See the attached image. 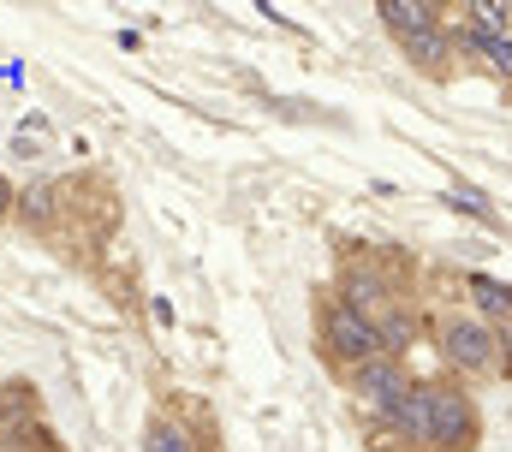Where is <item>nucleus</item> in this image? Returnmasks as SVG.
<instances>
[{
  "label": "nucleus",
  "mask_w": 512,
  "mask_h": 452,
  "mask_svg": "<svg viewBox=\"0 0 512 452\" xmlns=\"http://www.w3.org/2000/svg\"><path fill=\"white\" fill-rule=\"evenodd\" d=\"M477 435H483V423H477L471 393L453 387V381H429V447L435 452H471Z\"/></svg>",
  "instance_id": "nucleus-2"
},
{
  "label": "nucleus",
  "mask_w": 512,
  "mask_h": 452,
  "mask_svg": "<svg viewBox=\"0 0 512 452\" xmlns=\"http://www.w3.org/2000/svg\"><path fill=\"white\" fill-rule=\"evenodd\" d=\"M346 387L358 393V405H370V411H382L393 405L405 387H411V375L399 369V357H370V363H358V369H346Z\"/></svg>",
  "instance_id": "nucleus-5"
},
{
  "label": "nucleus",
  "mask_w": 512,
  "mask_h": 452,
  "mask_svg": "<svg viewBox=\"0 0 512 452\" xmlns=\"http://www.w3.org/2000/svg\"><path fill=\"white\" fill-rule=\"evenodd\" d=\"M453 203H459V209H471L477 221H495V209H489V203H483V191H471V185H459V191H453Z\"/></svg>",
  "instance_id": "nucleus-14"
},
{
  "label": "nucleus",
  "mask_w": 512,
  "mask_h": 452,
  "mask_svg": "<svg viewBox=\"0 0 512 452\" xmlns=\"http://www.w3.org/2000/svg\"><path fill=\"white\" fill-rule=\"evenodd\" d=\"M6 215H18V191H12V179L0 173V221H6Z\"/></svg>",
  "instance_id": "nucleus-15"
},
{
  "label": "nucleus",
  "mask_w": 512,
  "mask_h": 452,
  "mask_svg": "<svg viewBox=\"0 0 512 452\" xmlns=\"http://www.w3.org/2000/svg\"><path fill=\"white\" fill-rule=\"evenodd\" d=\"M411 339H417V316H405V310L382 316V351H387V357H405V351H411Z\"/></svg>",
  "instance_id": "nucleus-12"
},
{
  "label": "nucleus",
  "mask_w": 512,
  "mask_h": 452,
  "mask_svg": "<svg viewBox=\"0 0 512 452\" xmlns=\"http://www.w3.org/2000/svg\"><path fill=\"white\" fill-rule=\"evenodd\" d=\"M376 423L393 429V435H405V441H423L429 447V381H411L393 405L376 411Z\"/></svg>",
  "instance_id": "nucleus-6"
},
{
  "label": "nucleus",
  "mask_w": 512,
  "mask_h": 452,
  "mask_svg": "<svg viewBox=\"0 0 512 452\" xmlns=\"http://www.w3.org/2000/svg\"><path fill=\"white\" fill-rule=\"evenodd\" d=\"M54 185H30V191H18V215L30 226H54Z\"/></svg>",
  "instance_id": "nucleus-11"
},
{
  "label": "nucleus",
  "mask_w": 512,
  "mask_h": 452,
  "mask_svg": "<svg viewBox=\"0 0 512 452\" xmlns=\"http://www.w3.org/2000/svg\"><path fill=\"white\" fill-rule=\"evenodd\" d=\"M465 42H471V48H483V54H489V66H495L501 78H512V36H483V30L471 24V30H465Z\"/></svg>",
  "instance_id": "nucleus-13"
},
{
  "label": "nucleus",
  "mask_w": 512,
  "mask_h": 452,
  "mask_svg": "<svg viewBox=\"0 0 512 452\" xmlns=\"http://www.w3.org/2000/svg\"><path fill=\"white\" fill-rule=\"evenodd\" d=\"M316 334H322V357H328L340 375H346V369H358V363H370V357H387V351H382V328H376L370 316L346 310L340 298H328V304H322Z\"/></svg>",
  "instance_id": "nucleus-1"
},
{
  "label": "nucleus",
  "mask_w": 512,
  "mask_h": 452,
  "mask_svg": "<svg viewBox=\"0 0 512 452\" xmlns=\"http://www.w3.org/2000/svg\"><path fill=\"white\" fill-rule=\"evenodd\" d=\"M399 48H405V60H411V66L441 72V66H447V54H453V36L435 24V30H423V36H411V42H399Z\"/></svg>",
  "instance_id": "nucleus-9"
},
{
  "label": "nucleus",
  "mask_w": 512,
  "mask_h": 452,
  "mask_svg": "<svg viewBox=\"0 0 512 452\" xmlns=\"http://www.w3.org/2000/svg\"><path fill=\"white\" fill-rule=\"evenodd\" d=\"M0 452H12V441H6V435H0Z\"/></svg>",
  "instance_id": "nucleus-16"
},
{
  "label": "nucleus",
  "mask_w": 512,
  "mask_h": 452,
  "mask_svg": "<svg viewBox=\"0 0 512 452\" xmlns=\"http://www.w3.org/2000/svg\"><path fill=\"white\" fill-rule=\"evenodd\" d=\"M334 298H340L346 310H358V316H370V322L382 328V316H393L399 286H393V274H382L376 262H346V268H340V280H334Z\"/></svg>",
  "instance_id": "nucleus-4"
},
{
  "label": "nucleus",
  "mask_w": 512,
  "mask_h": 452,
  "mask_svg": "<svg viewBox=\"0 0 512 452\" xmlns=\"http://www.w3.org/2000/svg\"><path fill=\"white\" fill-rule=\"evenodd\" d=\"M143 452H197V441L179 417H149L143 423Z\"/></svg>",
  "instance_id": "nucleus-10"
},
{
  "label": "nucleus",
  "mask_w": 512,
  "mask_h": 452,
  "mask_svg": "<svg viewBox=\"0 0 512 452\" xmlns=\"http://www.w3.org/2000/svg\"><path fill=\"white\" fill-rule=\"evenodd\" d=\"M30 423H36V393L24 381L0 387V435L18 447V441H30Z\"/></svg>",
  "instance_id": "nucleus-8"
},
{
  "label": "nucleus",
  "mask_w": 512,
  "mask_h": 452,
  "mask_svg": "<svg viewBox=\"0 0 512 452\" xmlns=\"http://www.w3.org/2000/svg\"><path fill=\"white\" fill-rule=\"evenodd\" d=\"M441 357L459 375H489V369H501V334L483 316H447L441 322Z\"/></svg>",
  "instance_id": "nucleus-3"
},
{
  "label": "nucleus",
  "mask_w": 512,
  "mask_h": 452,
  "mask_svg": "<svg viewBox=\"0 0 512 452\" xmlns=\"http://www.w3.org/2000/svg\"><path fill=\"white\" fill-rule=\"evenodd\" d=\"M376 12H382V24H387V36H393V42H411V36H423V30H435V24H441L429 0H382Z\"/></svg>",
  "instance_id": "nucleus-7"
}]
</instances>
